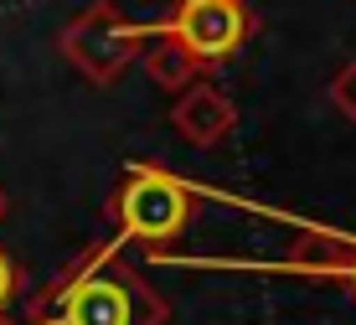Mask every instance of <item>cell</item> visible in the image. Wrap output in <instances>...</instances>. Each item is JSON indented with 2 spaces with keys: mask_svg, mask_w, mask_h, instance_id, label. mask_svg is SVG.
Here are the masks:
<instances>
[{
  "mask_svg": "<svg viewBox=\"0 0 356 325\" xmlns=\"http://www.w3.org/2000/svg\"><path fill=\"white\" fill-rule=\"evenodd\" d=\"M57 310L47 325H165L170 299L140 269L119 264L114 248L93 253L67 284L52 290Z\"/></svg>",
  "mask_w": 356,
  "mask_h": 325,
  "instance_id": "1",
  "label": "cell"
},
{
  "mask_svg": "<svg viewBox=\"0 0 356 325\" xmlns=\"http://www.w3.org/2000/svg\"><path fill=\"white\" fill-rule=\"evenodd\" d=\"M140 68H145V78H150L155 88H165V93H181V88H191L196 78H207L202 62L165 31H150V42H145V52H140Z\"/></svg>",
  "mask_w": 356,
  "mask_h": 325,
  "instance_id": "6",
  "label": "cell"
},
{
  "mask_svg": "<svg viewBox=\"0 0 356 325\" xmlns=\"http://www.w3.org/2000/svg\"><path fill=\"white\" fill-rule=\"evenodd\" d=\"M325 98H330V109H336V114L346 119V124H356V62L336 68V78H330Z\"/></svg>",
  "mask_w": 356,
  "mask_h": 325,
  "instance_id": "8",
  "label": "cell"
},
{
  "mask_svg": "<svg viewBox=\"0 0 356 325\" xmlns=\"http://www.w3.org/2000/svg\"><path fill=\"white\" fill-rule=\"evenodd\" d=\"M6 212H10V196H6V186H0V222H6Z\"/></svg>",
  "mask_w": 356,
  "mask_h": 325,
  "instance_id": "11",
  "label": "cell"
},
{
  "mask_svg": "<svg viewBox=\"0 0 356 325\" xmlns=\"http://www.w3.org/2000/svg\"><path fill=\"white\" fill-rule=\"evenodd\" d=\"M170 124H176V134L196 150H212L222 145L232 129H238V104L217 88L212 78H196L191 88L176 93V104H170Z\"/></svg>",
  "mask_w": 356,
  "mask_h": 325,
  "instance_id": "5",
  "label": "cell"
},
{
  "mask_svg": "<svg viewBox=\"0 0 356 325\" xmlns=\"http://www.w3.org/2000/svg\"><path fill=\"white\" fill-rule=\"evenodd\" d=\"M145 42H150V31L134 26L114 0H93V6L78 10L63 26V36H57V47H63V57L72 62V72H83L93 88H114L129 62H140Z\"/></svg>",
  "mask_w": 356,
  "mask_h": 325,
  "instance_id": "2",
  "label": "cell"
},
{
  "mask_svg": "<svg viewBox=\"0 0 356 325\" xmlns=\"http://www.w3.org/2000/svg\"><path fill=\"white\" fill-rule=\"evenodd\" d=\"M341 279H346V290H351V299H356V243H351V258H346V274H341Z\"/></svg>",
  "mask_w": 356,
  "mask_h": 325,
  "instance_id": "10",
  "label": "cell"
},
{
  "mask_svg": "<svg viewBox=\"0 0 356 325\" xmlns=\"http://www.w3.org/2000/svg\"><path fill=\"white\" fill-rule=\"evenodd\" d=\"M191 207H196V196L186 186L170 171L145 166V160L129 166V176L114 196V217L124 228V237H134V243H170V237H181L191 222Z\"/></svg>",
  "mask_w": 356,
  "mask_h": 325,
  "instance_id": "3",
  "label": "cell"
},
{
  "mask_svg": "<svg viewBox=\"0 0 356 325\" xmlns=\"http://www.w3.org/2000/svg\"><path fill=\"white\" fill-rule=\"evenodd\" d=\"M155 31L176 36L202 68H217V62L238 57V47L248 42L253 10L248 0H176V10Z\"/></svg>",
  "mask_w": 356,
  "mask_h": 325,
  "instance_id": "4",
  "label": "cell"
},
{
  "mask_svg": "<svg viewBox=\"0 0 356 325\" xmlns=\"http://www.w3.org/2000/svg\"><path fill=\"white\" fill-rule=\"evenodd\" d=\"M346 258H351V237H336V232H300L294 248L284 253V269L294 274H325V279H341L346 274Z\"/></svg>",
  "mask_w": 356,
  "mask_h": 325,
  "instance_id": "7",
  "label": "cell"
},
{
  "mask_svg": "<svg viewBox=\"0 0 356 325\" xmlns=\"http://www.w3.org/2000/svg\"><path fill=\"white\" fill-rule=\"evenodd\" d=\"M10 294H16V264H10V253L0 248V310L10 305Z\"/></svg>",
  "mask_w": 356,
  "mask_h": 325,
  "instance_id": "9",
  "label": "cell"
}]
</instances>
